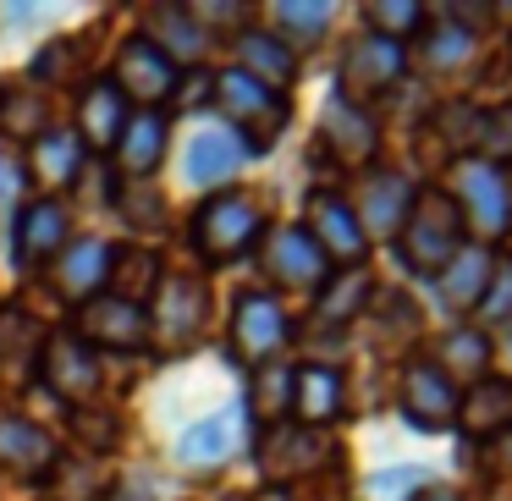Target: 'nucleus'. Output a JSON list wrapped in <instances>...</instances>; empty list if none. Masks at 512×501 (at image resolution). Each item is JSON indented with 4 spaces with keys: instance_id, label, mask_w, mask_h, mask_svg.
I'll return each instance as SVG.
<instances>
[{
    "instance_id": "nucleus-32",
    "label": "nucleus",
    "mask_w": 512,
    "mask_h": 501,
    "mask_svg": "<svg viewBox=\"0 0 512 501\" xmlns=\"http://www.w3.org/2000/svg\"><path fill=\"white\" fill-rule=\"evenodd\" d=\"M0 133L28 138V144L50 133V100L34 83H0Z\"/></svg>"
},
{
    "instance_id": "nucleus-36",
    "label": "nucleus",
    "mask_w": 512,
    "mask_h": 501,
    "mask_svg": "<svg viewBox=\"0 0 512 501\" xmlns=\"http://www.w3.org/2000/svg\"><path fill=\"white\" fill-rule=\"evenodd\" d=\"M39 353H45V325L17 314V309H0V364L28 375Z\"/></svg>"
},
{
    "instance_id": "nucleus-8",
    "label": "nucleus",
    "mask_w": 512,
    "mask_h": 501,
    "mask_svg": "<svg viewBox=\"0 0 512 501\" xmlns=\"http://www.w3.org/2000/svg\"><path fill=\"white\" fill-rule=\"evenodd\" d=\"M287 336H292V320H287V309H281V298H270V292H243V298L232 303V353L243 358L248 369L276 364Z\"/></svg>"
},
{
    "instance_id": "nucleus-34",
    "label": "nucleus",
    "mask_w": 512,
    "mask_h": 501,
    "mask_svg": "<svg viewBox=\"0 0 512 501\" xmlns=\"http://www.w3.org/2000/svg\"><path fill=\"white\" fill-rule=\"evenodd\" d=\"M430 127L441 133V144L452 149V160L479 155V127H485V105H479V100H446V105H435Z\"/></svg>"
},
{
    "instance_id": "nucleus-49",
    "label": "nucleus",
    "mask_w": 512,
    "mask_h": 501,
    "mask_svg": "<svg viewBox=\"0 0 512 501\" xmlns=\"http://www.w3.org/2000/svg\"><path fill=\"white\" fill-rule=\"evenodd\" d=\"M507 188H512V166H507Z\"/></svg>"
},
{
    "instance_id": "nucleus-12",
    "label": "nucleus",
    "mask_w": 512,
    "mask_h": 501,
    "mask_svg": "<svg viewBox=\"0 0 512 501\" xmlns=\"http://www.w3.org/2000/svg\"><path fill=\"white\" fill-rule=\"evenodd\" d=\"M254 457L270 479H309L331 463V441L309 424H270Z\"/></svg>"
},
{
    "instance_id": "nucleus-28",
    "label": "nucleus",
    "mask_w": 512,
    "mask_h": 501,
    "mask_svg": "<svg viewBox=\"0 0 512 501\" xmlns=\"http://www.w3.org/2000/svg\"><path fill=\"white\" fill-rule=\"evenodd\" d=\"M116 160H122L127 182H149L155 166L166 160V116H127V133L116 138Z\"/></svg>"
},
{
    "instance_id": "nucleus-6",
    "label": "nucleus",
    "mask_w": 512,
    "mask_h": 501,
    "mask_svg": "<svg viewBox=\"0 0 512 501\" xmlns=\"http://www.w3.org/2000/svg\"><path fill=\"white\" fill-rule=\"evenodd\" d=\"M39 375H45V386L56 391V397L67 402L72 413H78V408H94V402H100V391H105V364H100V353H94L89 342H78V336H45Z\"/></svg>"
},
{
    "instance_id": "nucleus-3",
    "label": "nucleus",
    "mask_w": 512,
    "mask_h": 501,
    "mask_svg": "<svg viewBox=\"0 0 512 501\" xmlns=\"http://www.w3.org/2000/svg\"><path fill=\"white\" fill-rule=\"evenodd\" d=\"M259 237H265V215H259V204L248 193H215L193 215V248L210 265H226V259L248 254Z\"/></svg>"
},
{
    "instance_id": "nucleus-48",
    "label": "nucleus",
    "mask_w": 512,
    "mask_h": 501,
    "mask_svg": "<svg viewBox=\"0 0 512 501\" xmlns=\"http://www.w3.org/2000/svg\"><path fill=\"white\" fill-rule=\"evenodd\" d=\"M507 358H512V331H507Z\"/></svg>"
},
{
    "instance_id": "nucleus-2",
    "label": "nucleus",
    "mask_w": 512,
    "mask_h": 501,
    "mask_svg": "<svg viewBox=\"0 0 512 501\" xmlns=\"http://www.w3.org/2000/svg\"><path fill=\"white\" fill-rule=\"evenodd\" d=\"M452 204H457V215H463L468 243L496 248L501 237L512 232V188H507V171L490 166V160H479V155L452 160Z\"/></svg>"
},
{
    "instance_id": "nucleus-17",
    "label": "nucleus",
    "mask_w": 512,
    "mask_h": 501,
    "mask_svg": "<svg viewBox=\"0 0 512 501\" xmlns=\"http://www.w3.org/2000/svg\"><path fill=\"white\" fill-rule=\"evenodd\" d=\"M61 248H67V210H61L56 199H34L23 204V215H17L12 226V254L23 270H39L45 259H56Z\"/></svg>"
},
{
    "instance_id": "nucleus-45",
    "label": "nucleus",
    "mask_w": 512,
    "mask_h": 501,
    "mask_svg": "<svg viewBox=\"0 0 512 501\" xmlns=\"http://www.w3.org/2000/svg\"><path fill=\"white\" fill-rule=\"evenodd\" d=\"M122 210L133 215V226H144V215H160V199L149 193V199H122Z\"/></svg>"
},
{
    "instance_id": "nucleus-35",
    "label": "nucleus",
    "mask_w": 512,
    "mask_h": 501,
    "mask_svg": "<svg viewBox=\"0 0 512 501\" xmlns=\"http://www.w3.org/2000/svg\"><path fill=\"white\" fill-rule=\"evenodd\" d=\"M270 17H276V39H281V45L298 50V45H314V39L331 28L336 6H331V0H281Z\"/></svg>"
},
{
    "instance_id": "nucleus-15",
    "label": "nucleus",
    "mask_w": 512,
    "mask_h": 501,
    "mask_svg": "<svg viewBox=\"0 0 512 501\" xmlns=\"http://www.w3.org/2000/svg\"><path fill=\"white\" fill-rule=\"evenodd\" d=\"M111 89L122 94V100L160 105V100H171V94H177V67H171V61L160 56L155 45H144V39H127V45L116 50Z\"/></svg>"
},
{
    "instance_id": "nucleus-37",
    "label": "nucleus",
    "mask_w": 512,
    "mask_h": 501,
    "mask_svg": "<svg viewBox=\"0 0 512 501\" xmlns=\"http://www.w3.org/2000/svg\"><path fill=\"white\" fill-rule=\"evenodd\" d=\"M248 413L259 424H281V413H292V369L287 364H259L248 380Z\"/></svg>"
},
{
    "instance_id": "nucleus-40",
    "label": "nucleus",
    "mask_w": 512,
    "mask_h": 501,
    "mask_svg": "<svg viewBox=\"0 0 512 501\" xmlns=\"http://www.w3.org/2000/svg\"><path fill=\"white\" fill-rule=\"evenodd\" d=\"M424 39H430V45H424V61H430L435 72H457V67H468V61H474V50H479V39L474 34H463V28H452L441 17V23H424Z\"/></svg>"
},
{
    "instance_id": "nucleus-44",
    "label": "nucleus",
    "mask_w": 512,
    "mask_h": 501,
    "mask_svg": "<svg viewBox=\"0 0 512 501\" xmlns=\"http://www.w3.org/2000/svg\"><path fill=\"white\" fill-rule=\"evenodd\" d=\"M23 188H28V171L17 166L12 155H0V210H12L17 193H23Z\"/></svg>"
},
{
    "instance_id": "nucleus-18",
    "label": "nucleus",
    "mask_w": 512,
    "mask_h": 501,
    "mask_svg": "<svg viewBox=\"0 0 512 501\" xmlns=\"http://www.w3.org/2000/svg\"><path fill=\"white\" fill-rule=\"evenodd\" d=\"M490 358H496V342H490L479 325H452V331L435 342L430 364L441 369L457 391H474L479 380H490Z\"/></svg>"
},
{
    "instance_id": "nucleus-27",
    "label": "nucleus",
    "mask_w": 512,
    "mask_h": 501,
    "mask_svg": "<svg viewBox=\"0 0 512 501\" xmlns=\"http://www.w3.org/2000/svg\"><path fill=\"white\" fill-rule=\"evenodd\" d=\"M127 133V100L111 83H94L78 105V144L89 149H116V138Z\"/></svg>"
},
{
    "instance_id": "nucleus-19",
    "label": "nucleus",
    "mask_w": 512,
    "mask_h": 501,
    "mask_svg": "<svg viewBox=\"0 0 512 501\" xmlns=\"http://www.w3.org/2000/svg\"><path fill=\"white\" fill-rule=\"evenodd\" d=\"M243 160H248V144L232 127H204V133H193L188 155H182V177L193 188H221L226 177H237Z\"/></svg>"
},
{
    "instance_id": "nucleus-24",
    "label": "nucleus",
    "mask_w": 512,
    "mask_h": 501,
    "mask_svg": "<svg viewBox=\"0 0 512 501\" xmlns=\"http://www.w3.org/2000/svg\"><path fill=\"white\" fill-rule=\"evenodd\" d=\"M105 270H111V243H100V237H78V243L61 248V265H56V287L67 292V298H100L105 287Z\"/></svg>"
},
{
    "instance_id": "nucleus-46",
    "label": "nucleus",
    "mask_w": 512,
    "mask_h": 501,
    "mask_svg": "<svg viewBox=\"0 0 512 501\" xmlns=\"http://www.w3.org/2000/svg\"><path fill=\"white\" fill-rule=\"evenodd\" d=\"M408 501H463V490H452V485H419Z\"/></svg>"
},
{
    "instance_id": "nucleus-5",
    "label": "nucleus",
    "mask_w": 512,
    "mask_h": 501,
    "mask_svg": "<svg viewBox=\"0 0 512 501\" xmlns=\"http://www.w3.org/2000/svg\"><path fill=\"white\" fill-rule=\"evenodd\" d=\"M210 89H215V105L237 122V133H248V149L276 144V133L287 127V94L265 89L259 78H248V72H237V67H226Z\"/></svg>"
},
{
    "instance_id": "nucleus-41",
    "label": "nucleus",
    "mask_w": 512,
    "mask_h": 501,
    "mask_svg": "<svg viewBox=\"0 0 512 501\" xmlns=\"http://www.w3.org/2000/svg\"><path fill=\"white\" fill-rule=\"evenodd\" d=\"M479 160L507 171L512 166V100L507 105H485V127H479Z\"/></svg>"
},
{
    "instance_id": "nucleus-23",
    "label": "nucleus",
    "mask_w": 512,
    "mask_h": 501,
    "mask_svg": "<svg viewBox=\"0 0 512 501\" xmlns=\"http://www.w3.org/2000/svg\"><path fill=\"white\" fill-rule=\"evenodd\" d=\"M0 468L6 474H45V468H56V441L39 424L0 413Z\"/></svg>"
},
{
    "instance_id": "nucleus-21",
    "label": "nucleus",
    "mask_w": 512,
    "mask_h": 501,
    "mask_svg": "<svg viewBox=\"0 0 512 501\" xmlns=\"http://www.w3.org/2000/svg\"><path fill=\"white\" fill-rule=\"evenodd\" d=\"M342 408H347L342 369H325V364H303V369H292V413H298V424L320 430V424L342 419Z\"/></svg>"
},
{
    "instance_id": "nucleus-29",
    "label": "nucleus",
    "mask_w": 512,
    "mask_h": 501,
    "mask_svg": "<svg viewBox=\"0 0 512 501\" xmlns=\"http://www.w3.org/2000/svg\"><path fill=\"white\" fill-rule=\"evenodd\" d=\"M237 452V413H210V419L188 424L177 441V463L188 468H215Z\"/></svg>"
},
{
    "instance_id": "nucleus-38",
    "label": "nucleus",
    "mask_w": 512,
    "mask_h": 501,
    "mask_svg": "<svg viewBox=\"0 0 512 501\" xmlns=\"http://www.w3.org/2000/svg\"><path fill=\"white\" fill-rule=\"evenodd\" d=\"M468 325H479L490 342L512 331V259H496V276H490V287H485V298H479Z\"/></svg>"
},
{
    "instance_id": "nucleus-25",
    "label": "nucleus",
    "mask_w": 512,
    "mask_h": 501,
    "mask_svg": "<svg viewBox=\"0 0 512 501\" xmlns=\"http://www.w3.org/2000/svg\"><path fill=\"white\" fill-rule=\"evenodd\" d=\"M144 45H155L171 67H177V61H199L204 28L193 23L188 6H155V12H144Z\"/></svg>"
},
{
    "instance_id": "nucleus-14",
    "label": "nucleus",
    "mask_w": 512,
    "mask_h": 501,
    "mask_svg": "<svg viewBox=\"0 0 512 501\" xmlns=\"http://www.w3.org/2000/svg\"><path fill=\"white\" fill-rule=\"evenodd\" d=\"M413 182L402 177V171H364V188H358V226H364V237L375 243V237H397L402 221H408L413 210Z\"/></svg>"
},
{
    "instance_id": "nucleus-31",
    "label": "nucleus",
    "mask_w": 512,
    "mask_h": 501,
    "mask_svg": "<svg viewBox=\"0 0 512 501\" xmlns=\"http://www.w3.org/2000/svg\"><path fill=\"white\" fill-rule=\"evenodd\" d=\"M105 281H111V298L144 303V298L160 292V259L149 254V248H111V270H105Z\"/></svg>"
},
{
    "instance_id": "nucleus-22",
    "label": "nucleus",
    "mask_w": 512,
    "mask_h": 501,
    "mask_svg": "<svg viewBox=\"0 0 512 501\" xmlns=\"http://www.w3.org/2000/svg\"><path fill=\"white\" fill-rule=\"evenodd\" d=\"M237 61H243L237 72L259 78L265 89H276V94L298 78V56H292V45H281V39L265 34V28H243V34H237Z\"/></svg>"
},
{
    "instance_id": "nucleus-39",
    "label": "nucleus",
    "mask_w": 512,
    "mask_h": 501,
    "mask_svg": "<svg viewBox=\"0 0 512 501\" xmlns=\"http://www.w3.org/2000/svg\"><path fill=\"white\" fill-rule=\"evenodd\" d=\"M364 23H369V34H380V39H413L430 17H424V6L419 0H369L364 6Z\"/></svg>"
},
{
    "instance_id": "nucleus-11",
    "label": "nucleus",
    "mask_w": 512,
    "mask_h": 501,
    "mask_svg": "<svg viewBox=\"0 0 512 501\" xmlns=\"http://www.w3.org/2000/svg\"><path fill=\"white\" fill-rule=\"evenodd\" d=\"M78 342L89 347H105V353H144L149 347V314L138 309V303H122L111 298V292H100V298H89L78 309Z\"/></svg>"
},
{
    "instance_id": "nucleus-30",
    "label": "nucleus",
    "mask_w": 512,
    "mask_h": 501,
    "mask_svg": "<svg viewBox=\"0 0 512 501\" xmlns=\"http://www.w3.org/2000/svg\"><path fill=\"white\" fill-rule=\"evenodd\" d=\"M468 435H496L512 424V380H479L474 391H463V413H457Z\"/></svg>"
},
{
    "instance_id": "nucleus-7",
    "label": "nucleus",
    "mask_w": 512,
    "mask_h": 501,
    "mask_svg": "<svg viewBox=\"0 0 512 501\" xmlns=\"http://www.w3.org/2000/svg\"><path fill=\"white\" fill-rule=\"evenodd\" d=\"M397 408L413 430H452L463 413V391L430 364V358H408L397 380Z\"/></svg>"
},
{
    "instance_id": "nucleus-13",
    "label": "nucleus",
    "mask_w": 512,
    "mask_h": 501,
    "mask_svg": "<svg viewBox=\"0 0 512 501\" xmlns=\"http://www.w3.org/2000/svg\"><path fill=\"white\" fill-rule=\"evenodd\" d=\"M320 144L336 166L347 171H369V160L380 155V127L364 105H347V100H331L320 116Z\"/></svg>"
},
{
    "instance_id": "nucleus-43",
    "label": "nucleus",
    "mask_w": 512,
    "mask_h": 501,
    "mask_svg": "<svg viewBox=\"0 0 512 501\" xmlns=\"http://www.w3.org/2000/svg\"><path fill=\"white\" fill-rule=\"evenodd\" d=\"M479 463L490 468V479H507V485H512V424L479 441Z\"/></svg>"
},
{
    "instance_id": "nucleus-26",
    "label": "nucleus",
    "mask_w": 512,
    "mask_h": 501,
    "mask_svg": "<svg viewBox=\"0 0 512 501\" xmlns=\"http://www.w3.org/2000/svg\"><path fill=\"white\" fill-rule=\"evenodd\" d=\"M369 298H375V276H369L364 265H347V270H331V276H325L314 314H320V325H347L369 309Z\"/></svg>"
},
{
    "instance_id": "nucleus-42",
    "label": "nucleus",
    "mask_w": 512,
    "mask_h": 501,
    "mask_svg": "<svg viewBox=\"0 0 512 501\" xmlns=\"http://www.w3.org/2000/svg\"><path fill=\"white\" fill-rule=\"evenodd\" d=\"M72 430H78V435H89L83 446H94V452H111V446H116V435H122V419H116V413L78 408V413H72Z\"/></svg>"
},
{
    "instance_id": "nucleus-33",
    "label": "nucleus",
    "mask_w": 512,
    "mask_h": 501,
    "mask_svg": "<svg viewBox=\"0 0 512 501\" xmlns=\"http://www.w3.org/2000/svg\"><path fill=\"white\" fill-rule=\"evenodd\" d=\"M28 171H34V182H50V188H56V182H78V171H83V144H78V133H61V127L39 133Z\"/></svg>"
},
{
    "instance_id": "nucleus-20",
    "label": "nucleus",
    "mask_w": 512,
    "mask_h": 501,
    "mask_svg": "<svg viewBox=\"0 0 512 501\" xmlns=\"http://www.w3.org/2000/svg\"><path fill=\"white\" fill-rule=\"evenodd\" d=\"M204 325V287L193 276H171L160 281V303H155V320H149V336H160L166 347L193 342V331Z\"/></svg>"
},
{
    "instance_id": "nucleus-16",
    "label": "nucleus",
    "mask_w": 512,
    "mask_h": 501,
    "mask_svg": "<svg viewBox=\"0 0 512 501\" xmlns=\"http://www.w3.org/2000/svg\"><path fill=\"white\" fill-rule=\"evenodd\" d=\"M490 276H496V254L479 248V243H463L452 265L435 276V298H441V309L452 314L457 325H468L479 309V298H485V287H490Z\"/></svg>"
},
{
    "instance_id": "nucleus-47",
    "label": "nucleus",
    "mask_w": 512,
    "mask_h": 501,
    "mask_svg": "<svg viewBox=\"0 0 512 501\" xmlns=\"http://www.w3.org/2000/svg\"><path fill=\"white\" fill-rule=\"evenodd\" d=\"M111 501H144V496H138V490H122V496H111Z\"/></svg>"
},
{
    "instance_id": "nucleus-10",
    "label": "nucleus",
    "mask_w": 512,
    "mask_h": 501,
    "mask_svg": "<svg viewBox=\"0 0 512 501\" xmlns=\"http://www.w3.org/2000/svg\"><path fill=\"white\" fill-rule=\"evenodd\" d=\"M303 232L320 243V254L331 259V270L364 265V254H369V237H364V226H358L353 204H347L342 193L314 188L309 193V226H303Z\"/></svg>"
},
{
    "instance_id": "nucleus-1",
    "label": "nucleus",
    "mask_w": 512,
    "mask_h": 501,
    "mask_svg": "<svg viewBox=\"0 0 512 501\" xmlns=\"http://www.w3.org/2000/svg\"><path fill=\"white\" fill-rule=\"evenodd\" d=\"M463 243H468V232H463V215H457L452 193L446 188H419L413 193V210H408V221H402V232H397L402 265H408L413 276L435 281L457 259Z\"/></svg>"
},
{
    "instance_id": "nucleus-4",
    "label": "nucleus",
    "mask_w": 512,
    "mask_h": 501,
    "mask_svg": "<svg viewBox=\"0 0 512 501\" xmlns=\"http://www.w3.org/2000/svg\"><path fill=\"white\" fill-rule=\"evenodd\" d=\"M402 72H408V45L380 39V34H358L353 45L342 50V67H336V89H342L336 100H347V105L386 100L402 83Z\"/></svg>"
},
{
    "instance_id": "nucleus-9",
    "label": "nucleus",
    "mask_w": 512,
    "mask_h": 501,
    "mask_svg": "<svg viewBox=\"0 0 512 501\" xmlns=\"http://www.w3.org/2000/svg\"><path fill=\"white\" fill-rule=\"evenodd\" d=\"M259 265H265V276L287 292H320L325 276H331V259L320 254V243H314L303 226H276V232H265Z\"/></svg>"
}]
</instances>
